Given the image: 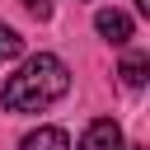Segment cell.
<instances>
[{
	"instance_id": "obj_3",
	"label": "cell",
	"mask_w": 150,
	"mask_h": 150,
	"mask_svg": "<svg viewBox=\"0 0 150 150\" xmlns=\"http://www.w3.org/2000/svg\"><path fill=\"white\" fill-rule=\"evenodd\" d=\"M94 28H98L108 42L122 47V42L131 38V14H122V9H98V14H94Z\"/></svg>"
},
{
	"instance_id": "obj_7",
	"label": "cell",
	"mask_w": 150,
	"mask_h": 150,
	"mask_svg": "<svg viewBox=\"0 0 150 150\" xmlns=\"http://www.w3.org/2000/svg\"><path fill=\"white\" fill-rule=\"evenodd\" d=\"M23 9L33 19H52V0H23Z\"/></svg>"
},
{
	"instance_id": "obj_4",
	"label": "cell",
	"mask_w": 150,
	"mask_h": 150,
	"mask_svg": "<svg viewBox=\"0 0 150 150\" xmlns=\"http://www.w3.org/2000/svg\"><path fill=\"white\" fill-rule=\"evenodd\" d=\"M19 150H70V136H66L61 127H38V131L23 136Z\"/></svg>"
},
{
	"instance_id": "obj_2",
	"label": "cell",
	"mask_w": 150,
	"mask_h": 150,
	"mask_svg": "<svg viewBox=\"0 0 150 150\" xmlns=\"http://www.w3.org/2000/svg\"><path fill=\"white\" fill-rule=\"evenodd\" d=\"M80 150H127V141H122V131H117V122H112V117H98V122H89V127H84Z\"/></svg>"
},
{
	"instance_id": "obj_5",
	"label": "cell",
	"mask_w": 150,
	"mask_h": 150,
	"mask_svg": "<svg viewBox=\"0 0 150 150\" xmlns=\"http://www.w3.org/2000/svg\"><path fill=\"white\" fill-rule=\"evenodd\" d=\"M117 75H122V84H127V89H141V84H145V75H150V56H127V61L117 66Z\"/></svg>"
},
{
	"instance_id": "obj_6",
	"label": "cell",
	"mask_w": 150,
	"mask_h": 150,
	"mask_svg": "<svg viewBox=\"0 0 150 150\" xmlns=\"http://www.w3.org/2000/svg\"><path fill=\"white\" fill-rule=\"evenodd\" d=\"M19 52H23V38H19L14 28H5V23H0V61H14Z\"/></svg>"
},
{
	"instance_id": "obj_1",
	"label": "cell",
	"mask_w": 150,
	"mask_h": 150,
	"mask_svg": "<svg viewBox=\"0 0 150 150\" xmlns=\"http://www.w3.org/2000/svg\"><path fill=\"white\" fill-rule=\"evenodd\" d=\"M66 89H70L66 61L52 56V52H38V56H28V61L5 80L0 108H5V112H42V108H52L56 98H66Z\"/></svg>"
}]
</instances>
